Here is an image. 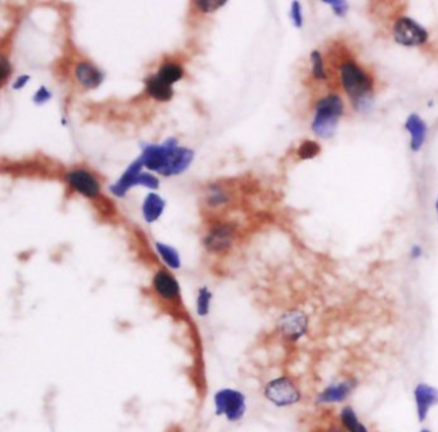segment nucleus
Wrapping results in <instances>:
<instances>
[{"mask_svg":"<svg viewBox=\"0 0 438 432\" xmlns=\"http://www.w3.org/2000/svg\"><path fill=\"white\" fill-rule=\"evenodd\" d=\"M291 14H292V19H293L295 26L301 28L302 26V12H301V4L298 1H295L292 4Z\"/></svg>","mask_w":438,"mask_h":432,"instance_id":"nucleus-27","label":"nucleus"},{"mask_svg":"<svg viewBox=\"0 0 438 432\" xmlns=\"http://www.w3.org/2000/svg\"><path fill=\"white\" fill-rule=\"evenodd\" d=\"M224 4H225V1H218V0H200V1L196 3V6L202 12H207V13L219 10L220 7H222Z\"/></svg>","mask_w":438,"mask_h":432,"instance_id":"nucleus-25","label":"nucleus"},{"mask_svg":"<svg viewBox=\"0 0 438 432\" xmlns=\"http://www.w3.org/2000/svg\"><path fill=\"white\" fill-rule=\"evenodd\" d=\"M138 184L148 187V188H158L160 182H158V179L156 176H153L151 174L140 173L139 178H138Z\"/></svg>","mask_w":438,"mask_h":432,"instance_id":"nucleus-26","label":"nucleus"},{"mask_svg":"<svg viewBox=\"0 0 438 432\" xmlns=\"http://www.w3.org/2000/svg\"><path fill=\"white\" fill-rule=\"evenodd\" d=\"M147 92L152 98L157 99V101H161V102L170 101L172 94H174L171 85L165 83L157 75L147 80Z\"/></svg>","mask_w":438,"mask_h":432,"instance_id":"nucleus-16","label":"nucleus"},{"mask_svg":"<svg viewBox=\"0 0 438 432\" xmlns=\"http://www.w3.org/2000/svg\"><path fill=\"white\" fill-rule=\"evenodd\" d=\"M419 432H432V431H430L429 429H427V427H424V429H421V430H420Z\"/></svg>","mask_w":438,"mask_h":432,"instance_id":"nucleus-33","label":"nucleus"},{"mask_svg":"<svg viewBox=\"0 0 438 432\" xmlns=\"http://www.w3.org/2000/svg\"><path fill=\"white\" fill-rule=\"evenodd\" d=\"M264 396L278 408H286L300 403L302 394L295 381L286 376H280L265 384Z\"/></svg>","mask_w":438,"mask_h":432,"instance_id":"nucleus-5","label":"nucleus"},{"mask_svg":"<svg viewBox=\"0 0 438 432\" xmlns=\"http://www.w3.org/2000/svg\"><path fill=\"white\" fill-rule=\"evenodd\" d=\"M340 420L347 432H369L368 427L360 421L351 405L343 407Z\"/></svg>","mask_w":438,"mask_h":432,"instance_id":"nucleus-18","label":"nucleus"},{"mask_svg":"<svg viewBox=\"0 0 438 432\" xmlns=\"http://www.w3.org/2000/svg\"><path fill=\"white\" fill-rule=\"evenodd\" d=\"M211 302H212V292L207 287L200 288L197 295V314L200 317H207L210 314Z\"/></svg>","mask_w":438,"mask_h":432,"instance_id":"nucleus-21","label":"nucleus"},{"mask_svg":"<svg viewBox=\"0 0 438 432\" xmlns=\"http://www.w3.org/2000/svg\"><path fill=\"white\" fill-rule=\"evenodd\" d=\"M393 38L405 47H417L427 41L428 34L418 22L409 17H401L395 22Z\"/></svg>","mask_w":438,"mask_h":432,"instance_id":"nucleus-6","label":"nucleus"},{"mask_svg":"<svg viewBox=\"0 0 438 432\" xmlns=\"http://www.w3.org/2000/svg\"><path fill=\"white\" fill-rule=\"evenodd\" d=\"M356 386H357V381L355 378H347L340 382H332L317 394L316 403L324 404V405L325 404L342 403L350 395L353 394Z\"/></svg>","mask_w":438,"mask_h":432,"instance_id":"nucleus-9","label":"nucleus"},{"mask_svg":"<svg viewBox=\"0 0 438 432\" xmlns=\"http://www.w3.org/2000/svg\"><path fill=\"white\" fill-rule=\"evenodd\" d=\"M77 80L85 88H96L102 83V74L93 65L83 62L76 68Z\"/></svg>","mask_w":438,"mask_h":432,"instance_id":"nucleus-15","label":"nucleus"},{"mask_svg":"<svg viewBox=\"0 0 438 432\" xmlns=\"http://www.w3.org/2000/svg\"><path fill=\"white\" fill-rule=\"evenodd\" d=\"M182 74H184V71L178 63H165L163 68H160L157 76L163 80L165 83H167L169 85H172L174 83L180 80Z\"/></svg>","mask_w":438,"mask_h":432,"instance_id":"nucleus-20","label":"nucleus"},{"mask_svg":"<svg viewBox=\"0 0 438 432\" xmlns=\"http://www.w3.org/2000/svg\"><path fill=\"white\" fill-rule=\"evenodd\" d=\"M153 287L157 295L165 301L175 302L180 298V285L166 270H160L156 273L153 278Z\"/></svg>","mask_w":438,"mask_h":432,"instance_id":"nucleus-11","label":"nucleus"},{"mask_svg":"<svg viewBox=\"0 0 438 432\" xmlns=\"http://www.w3.org/2000/svg\"><path fill=\"white\" fill-rule=\"evenodd\" d=\"M337 74L343 92L353 99V103L362 105L372 94L374 77L356 59L344 58Z\"/></svg>","mask_w":438,"mask_h":432,"instance_id":"nucleus-2","label":"nucleus"},{"mask_svg":"<svg viewBox=\"0 0 438 432\" xmlns=\"http://www.w3.org/2000/svg\"><path fill=\"white\" fill-rule=\"evenodd\" d=\"M329 6L333 7L334 12L338 16H343L346 13V10H347V3L346 1H331Z\"/></svg>","mask_w":438,"mask_h":432,"instance_id":"nucleus-29","label":"nucleus"},{"mask_svg":"<svg viewBox=\"0 0 438 432\" xmlns=\"http://www.w3.org/2000/svg\"><path fill=\"white\" fill-rule=\"evenodd\" d=\"M311 71L316 80H325L328 77L325 72L324 59L319 50H314L311 53Z\"/></svg>","mask_w":438,"mask_h":432,"instance_id":"nucleus-22","label":"nucleus"},{"mask_svg":"<svg viewBox=\"0 0 438 432\" xmlns=\"http://www.w3.org/2000/svg\"><path fill=\"white\" fill-rule=\"evenodd\" d=\"M143 167V163L138 158L136 161H134L130 167L125 172L124 175L120 178V181L114 184V187L111 188V191L117 196V197H123L126 194V192L134 187V185H138V178L140 175V170Z\"/></svg>","mask_w":438,"mask_h":432,"instance_id":"nucleus-13","label":"nucleus"},{"mask_svg":"<svg viewBox=\"0 0 438 432\" xmlns=\"http://www.w3.org/2000/svg\"><path fill=\"white\" fill-rule=\"evenodd\" d=\"M278 329L286 340L295 342L305 336L309 329V318L301 310H289L279 318Z\"/></svg>","mask_w":438,"mask_h":432,"instance_id":"nucleus-7","label":"nucleus"},{"mask_svg":"<svg viewBox=\"0 0 438 432\" xmlns=\"http://www.w3.org/2000/svg\"><path fill=\"white\" fill-rule=\"evenodd\" d=\"M213 408L218 417H222L230 423L239 422L247 412V399L237 389L224 387L213 395Z\"/></svg>","mask_w":438,"mask_h":432,"instance_id":"nucleus-4","label":"nucleus"},{"mask_svg":"<svg viewBox=\"0 0 438 432\" xmlns=\"http://www.w3.org/2000/svg\"><path fill=\"white\" fill-rule=\"evenodd\" d=\"M165 210V202L158 194L151 193L143 203V216L148 223L157 220Z\"/></svg>","mask_w":438,"mask_h":432,"instance_id":"nucleus-17","label":"nucleus"},{"mask_svg":"<svg viewBox=\"0 0 438 432\" xmlns=\"http://www.w3.org/2000/svg\"><path fill=\"white\" fill-rule=\"evenodd\" d=\"M29 76L19 77V80L13 84V88H14V89H19V88L25 87V85H26V83L29 81Z\"/></svg>","mask_w":438,"mask_h":432,"instance_id":"nucleus-31","label":"nucleus"},{"mask_svg":"<svg viewBox=\"0 0 438 432\" xmlns=\"http://www.w3.org/2000/svg\"><path fill=\"white\" fill-rule=\"evenodd\" d=\"M193 157V151L178 147L175 139H169L160 145H147L139 160L149 170L171 176L185 172Z\"/></svg>","mask_w":438,"mask_h":432,"instance_id":"nucleus-1","label":"nucleus"},{"mask_svg":"<svg viewBox=\"0 0 438 432\" xmlns=\"http://www.w3.org/2000/svg\"><path fill=\"white\" fill-rule=\"evenodd\" d=\"M156 247L157 251L161 256L163 263L171 268V269H179L181 265L180 256L178 254V251L175 250L171 246L169 245H165V243H156Z\"/></svg>","mask_w":438,"mask_h":432,"instance_id":"nucleus-19","label":"nucleus"},{"mask_svg":"<svg viewBox=\"0 0 438 432\" xmlns=\"http://www.w3.org/2000/svg\"><path fill=\"white\" fill-rule=\"evenodd\" d=\"M234 238V229L228 224H219L211 229L205 238V246L207 250L215 254L228 250Z\"/></svg>","mask_w":438,"mask_h":432,"instance_id":"nucleus-12","label":"nucleus"},{"mask_svg":"<svg viewBox=\"0 0 438 432\" xmlns=\"http://www.w3.org/2000/svg\"><path fill=\"white\" fill-rule=\"evenodd\" d=\"M420 255H421V250H420L419 246H414L413 251H411V256L417 259V258H419Z\"/></svg>","mask_w":438,"mask_h":432,"instance_id":"nucleus-32","label":"nucleus"},{"mask_svg":"<svg viewBox=\"0 0 438 432\" xmlns=\"http://www.w3.org/2000/svg\"><path fill=\"white\" fill-rule=\"evenodd\" d=\"M10 71V68H8V62L3 58V62H1V80H3V81L6 80V77H7Z\"/></svg>","mask_w":438,"mask_h":432,"instance_id":"nucleus-30","label":"nucleus"},{"mask_svg":"<svg viewBox=\"0 0 438 432\" xmlns=\"http://www.w3.org/2000/svg\"><path fill=\"white\" fill-rule=\"evenodd\" d=\"M405 127L409 130L411 135V150L414 152H418L426 141V135H427L426 123L420 119L419 116L413 114L409 116Z\"/></svg>","mask_w":438,"mask_h":432,"instance_id":"nucleus-14","label":"nucleus"},{"mask_svg":"<svg viewBox=\"0 0 438 432\" xmlns=\"http://www.w3.org/2000/svg\"><path fill=\"white\" fill-rule=\"evenodd\" d=\"M413 396L417 418L420 423L426 422L428 420L430 411L438 405V389L436 386L420 382L414 387Z\"/></svg>","mask_w":438,"mask_h":432,"instance_id":"nucleus-8","label":"nucleus"},{"mask_svg":"<svg viewBox=\"0 0 438 432\" xmlns=\"http://www.w3.org/2000/svg\"><path fill=\"white\" fill-rule=\"evenodd\" d=\"M50 93H49L48 90L45 89L44 87L40 88L38 90V93L35 94L34 96V101L36 102V103H44V102H47L50 99Z\"/></svg>","mask_w":438,"mask_h":432,"instance_id":"nucleus-28","label":"nucleus"},{"mask_svg":"<svg viewBox=\"0 0 438 432\" xmlns=\"http://www.w3.org/2000/svg\"><path fill=\"white\" fill-rule=\"evenodd\" d=\"M344 112L343 99L338 94H328L317 101L315 106L313 130L320 138H329L334 134L340 119Z\"/></svg>","mask_w":438,"mask_h":432,"instance_id":"nucleus-3","label":"nucleus"},{"mask_svg":"<svg viewBox=\"0 0 438 432\" xmlns=\"http://www.w3.org/2000/svg\"><path fill=\"white\" fill-rule=\"evenodd\" d=\"M228 201V194L220 187H212L209 193V203L212 207H218L220 205H224Z\"/></svg>","mask_w":438,"mask_h":432,"instance_id":"nucleus-24","label":"nucleus"},{"mask_svg":"<svg viewBox=\"0 0 438 432\" xmlns=\"http://www.w3.org/2000/svg\"><path fill=\"white\" fill-rule=\"evenodd\" d=\"M320 151H322V148L316 142L306 141V142L300 145L297 154H298V157L301 160H310V158H314L317 154H320Z\"/></svg>","mask_w":438,"mask_h":432,"instance_id":"nucleus-23","label":"nucleus"},{"mask_svg":"<svg viewBox=\"0 0 438 432\" xmlns=\"http://www.w3.org/2000/svg\"><path fill=\"white\" fill-rule=\"evenodd\" d=\"M67 182L77 192L89 198H96L101 192V185L96 176L85 170H75L67 174Z\"/></svg>","mask_w":438,"mask_h":432,"instance_id":"nucleus-10","label":"nucleus"},{"mask_svg":"<svg viewBox=\"0 0 438 432\" xmlns=\"http://www.w3.org/2000/svg\"><path fill=\"white\" fill-rule=\"evenodd\" d=\"M436 210H437V215H438V198H437V202H436Z\"/></svg>","mask_w":438,"mask_h":432,"instance_id":"nucleus-34","label":"nucleus"}]
</instances>
